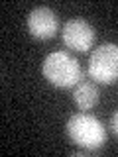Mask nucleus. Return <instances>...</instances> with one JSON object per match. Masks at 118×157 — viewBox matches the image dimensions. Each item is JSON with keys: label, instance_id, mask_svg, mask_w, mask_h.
Wrapping results in <instances>:
<instances>
[{"label": "nucleus", "instance_id": "obj_1", "mask_svg": "<svg viewBox=\"0 0 118 157\" xmlns=\"http://www.w3.org/2000/svg\"><path fill=\"white\" fill-rule=\"evenodd\" d=\"M67 137L77 147H81V153H98L106 144V128L102 122L87 112H77L67 120L65 124Z\"/></svg>", "mask_w": 118, "mask_h": 157}, {"label": "nucleus", "instance_id": "obj_2", "mask_svg": "<svg viewBox=\"0 0 118 157\" xmlns=\"http://www.w3.org/2000/svg\"><path fill=\"white\" fill-rule=\"evenodd\" d=\"M41 75L49 85L57 88H73L83 78V69L71 53L53 51L43 59Z\"/></svg>", "mask_w": 118, "mask_h": 157}, {"label": "nucleus", "instance_id": "obj_3", "mask_svg": "<svg viewBox=\"0 0 118 157\" xmlns=\"http://www.w3.org/2000/svg\"><path fill=\"white\" fill-rule=\"evenodd\" d=\"M87 75L98 85L118 82V43L106 41L91 53L87 63Z\"/></svg>", "mask_w": 118, "mask_h": 157}, {"label": "nucleus", "instance_id": "obj_4", "mask_svg": "<svg viewBox=\"0 0 118 157\" xmlns=\"http://www.w3.org/2000/svg\"><path fill=\"white\" fill-rule=\"evenodd\" d=\"M61 37H63V43L69 49H73V51H88L95 45L96 32L87 20L75 18V20H69V22L63 24Z\"/></svg>", "mask_w": 118, "mask_h": 157}, {"label": "nucleus", "instance_id": "obj_5", "mask_svg": "<svg viewBox=\"0 0 118 157\" xmlns=\"http://www.w3.org/2000/svg\"><path fill=\"white\" fill-rule=\"evenodd\" d=\"M26 28L32 37L39 39V41H47V39L55 37V33L59 32V18L51 8L37 6L28 14Z\"/></svg>", "mask_w": 118, "mask_h": 157}, {"label": "nucleus", "instance_id": "obj_6", "mask_svg": "<svg viewBox=\"0 0 118 157\" xmlns=\"http://www.w3.org/2000/svg\"><path fill=\"white\" fill-rule=\"evenodd\" d=\"M71 98H73V102H75V106L79 110L87 112V110H91V108H95L98 104L100 92H98V86H96L95 81H85V78H81V81L73 86Z\"/></svg>", "mask_w": 118, "mask_h": 157}, {"label": "nucleus", "instance_id": "obj_7", "mask_svg": "<svg viewBox=\"0 0 118 157\" xmlns=\"http://www.w3.org/2000/svg\"><path fill=\"white\" fill-rule=\"evenodd\" d=\"M110 130H112V134L118 137V110H116L114 114H112V118H110Z\"/></svg>", "mask_w": 118, "mask_h": 157}]
</instances>
